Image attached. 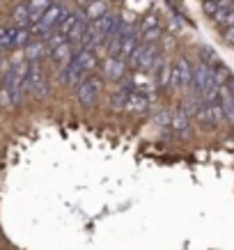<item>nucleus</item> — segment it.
<instances>
[{"instance_id": "nucleus-1", "label": "nucleus", "mask_w": 234, "mask_h": 250, "mask_svg": "<svg viewBox=\"0 0 234 250\" xmlns=\"http://www.w3.org/2000/svg\"><path fill=\"white\" fill-rule=\"evenodd\" d=\"M25 94H32L35 99H46L48 92H51V83H48V76H46L42 62H30L28 67V76H25Z\"/></svg>"}, {"instance_id": "nucleus-2", "label": "nucleus", "mask_w": 234, "mask_h": 250, "mask_svg": "<svg viewBox=\"0 0 234 250\" xmlns=\"http://www.w3.org/2000/svg\"><path fill=\"white\" fill-rule=\"evenodd\" d=\"M159 58H161L159 55V44H147V42H143V44L131 53V58L127 60V64L131 69H136V71L151 74V69H154V64L159 62Z\"/></svg>"}, {"instance_id": "nucleus-3", "label": "nucleus", "mask_w": 234, "mask_h": 250, "mask_svg": "<svg viewBox=\"0 0 234 250\" xmlns=\"http://www.w3.org/2000/svg\"><path fill=\"white\" fill-rule=\"evenodd\" d=\"M170 92H184V90H193V64L189 62V58H179L174 62L172 74H170Z\"/></svg>"}, {"instance_id": "nucleus-4", "label": "nucleus", "mask_w": 234, "mask_h": 250, "mask_svg": "<svg viewBox=\"0 0 234 250\" xmlns=\"http://www.w3.org/2000/svg\"><path fill=\"white\" fill-rule=\"evenodd\" d=\"M101 90H104V78L97 76V74H90L83 83L76 87V99H78V104L83 108H94Z\"/></svg>"}, {"instance_id": "nucleus-5", "label": "nucleus", "mask_w": 234, "mask_h": 250, "mask_svg": "<svg viewBox=\"0 0 234 250\" xmlns=\"http://www.w3.org/2000/svg\"><path fill=\"white\" fill-rule=\"evenodd\" d=\"M212 85H218L213 81V74H212V67L207 64V62H197L195 67H193V92L202 97L204 92L209 90Z\"/></svg>"}, {"instance_id": "nucleus-6", "label": "nucleus", "mask_w": 234, "mask_h": 250, "mask_svg": "<svg viewBox=\"0 0 234 250\" xmlns=\"http://www.w3.org/2000/svg\"><path fill=\"white\" fill-rule=\"evenodd\" d=\"M140 35H143V42L147 44H159V39L163 37V28H161V21L156 14H147L140 23Z\"/></svg>"}, {"instance_id": "nucleus-7", "label": "nucleus", "mask_w": 234, "mask_h": 250, "mask_svg": "<svg viewBox=\"0 0 234 250\" xmlns=\"http://www.w3.org/2000/svg\"><path fill=\"white\" fill-rule=\"evenodd\" d=\"M87 76H90V74H87V71H85V69L81 67L76 60H71L64 69H60V81L67 85V87H74V90L83 83Z\"/></svg>"}, {"instance_id": "nucleus-8", "label": "nucleus", "mask_w": 234, "mask_h": 250, "mask_svg": "<svg viewBox=\"0 0 234 250\" xmlns=\"http://www.w3.org/2000/svg\"><path fill=\"white\" fill-rule=\"evenodd\" d=\"M127 60H122V58H110L108 55L106 60H104V78L106 81H113V83H120L122 78L127 76Z\"/></svg>"}, {"instance_id": "nucleus-9", "label": "nucleus", "mask_w": 234, "mask_h": 250, "mask_svg": "<svg viewBox=\"0 0 234 250\" xmlns=\"http://www.w3.org/2000/svg\"><path fill=\"white\" fill-rule=\"evenodd\" d=\"M149 104L151 99L147 97V92H140V90H133L131 94H128L127 99V113H133V115H145L147 110H149Z\"/></svg>"}, {"instance_id": "nucleus-10", "label": "nucleus", "mask_w": 234, "mask_h": 250, "mask_svg": "<svg viewBox=\"0 0 234 250\" xmlns=\"http://www.w3.org/2000/svg\"><path fill=\"white\" fill-rule=\"evenodd\" d=\"M74 53H76V51H74V44H71V42H64V44H60L58 48H53L48 58H51V60H53L60 69H64L69 62L74 60Z\"/></svg>"}, {"instance_id": "nucleus-11", "label": "nucleus", "mask_w": 234, "mask_h": 250, "mask_svg": "<svg viewBox=\"0 0 234 250\" xmlns=\"http://www.w3.org/2000/svg\"><path fill=\"white\" fill-rule=\"evenodd\" d=\"M48 53H51V51H48V46H46L44 39H32L30 44L23 48V58L28 62H42V58Z\"/></svg>"}, {"instance_id": "nucleus-12", "label": "nucleus", "mask_w": 234, "mask_h": 250, "mask_svg": "<svg viewBox=\"0 0 234 250\" xmlns=\"http://www.w3.org/2000/svg\"><path fill=\"white\" fill-rule=\"evenodd\" d=\"M189 117L191 115L181 108V110H174L172 117H170V126H172V131L177 133V136L181 138H189L191 136V124H189Z\"/></svg>"}, {"instance_id": "nucleus-13", "label": "nucleus", "mask_w": 234, "mask_h": 250, "mask_svg": "<svg viewBox=\"0 0 234 250\" xmlns=\"http://www.w3.org/2000/svg\"><path fill=\"white\" fill-rule=\"evenodd\" d=\"M12 23H14L16 28H28V25H32L28 2H19V5L14 7V12H12Z\"/></svg>"}, {"instance_id": "nucleus-14", "label": "nucleus", "mask_w": 234, "mask_h": 250, "mask_svg": "<svg viewBox=\"0 0 234 250\" xmlns=\"http://www.w3.org/2000/svg\"><path fill=\"white\" fill-rule=\"evenodd\" d=\"M53 5V0H28V9H30V23H35L48 12V7Z\"/></svg>"}, {"instance_id": "nucleus-15", "label": "nucleus", "mask_w": 234, "mask_h": 250, "mask_svg": "<svg viewBox=\"0 0 234 250\" xmlns=\"http://www.w3.org/2000/svg\"><path fill=\"white\" fill-rule=\"evenodd\" d=\"M83 14H85V19L92 23V21H97V19H101L104 14H108V5L104 0H94L90 7L83 9Z\"/></svg>"}, {"instance_id": "nucleus-16", "label": "nucleus", "mask_w": 234, "mask_h": 250, "mask_svg": "<svg viewBox=\"0 0 234 250\" xmlns=\"http://www.w3.org/2000/svg\"><path fill=\"white\" fill-rule=\"evenodd\" d=\"M14 37H16V25H2L0 28V48L12 51L14 48Z\"/></svg>"}, {"instance_id": "nucleus-17", "label": "nucleus", "mask_w": 234, "mask_h": 250, "mask_svg": "<svg viewBox=\"0 0 234 250\" xmlns=\"http://www.w3.org/2000/svg\"><path fill=\"white\" fill-rule=\"evenodd\" d=\"M234 5V0H204V12L209 16L213 14H218L220 9H227V7H232Z\"/></svg>"}, {"instance_id": "nucleus-18", "label": "nucleus", "mask_w": 234, "mask_h": 250, "mask_svg": "<svg viewBox=\"0 0 234 250\" xmlns=\"http://www.w3.org/2000/svg\"><path fill=\"white\" fill-rule=\"evenodd\" d=\"M213 21L218 25H225V28H232L234 25V5L227 9H220L218 14H213Z\"/></svg>"}, {"instance_id": "nucleus-19", "label": "nucleus", "mask_w": 234, "mask_h": 250, "mask_svg": "<svg viewBox=\"0 0 234 250\" xmlns=\"http://www.w3.org/2000/svg\"><path fill=\"white\" fill-rule=\"evenodd\" d=\"M0 108H14L12 106V97H9V92L5 85L0 87Z\"/></svg>"}, {"instance_id": "nucleus-20", "label": "nucleus", "mask_w": 234, "mask_h": 250, "mask_svg": "<svg viewBox=\"0 0 234 250\" xmlns=\"http://www.w3.org/2000/svg\"><path fill=\"white\" fill-rule=\"evenodd\" d=\"M225 42H227V44H232V46H234V25L225 30Z\"/></svg>"}, {"instance_id": "nucleus-21", "label": "nucleus", "mask_w": 234, "mask_h": 250, "mask_svg": "<svg viewBox=\"0 0 234 250\" xmlns=\"http://www.w3.org/2000/svg\"><path fill=\"white\" fill-rule=\"evenodd\" d=\"M92 2H94V0H76V7H78V9H87Z\"/></svg>"}, {"instance_id": "nucleus-22", "label": "nucleus", "mask_w": 234, "mask_h": 250, "mask_svg": "<svg viewBox=\"0 0 234 250\" xmlns=\"http://www.w3.org/2000/svg\"><path fill=\"white\" fill-rule=\"evenodd\" d=\"M227 122H230V124H232V126H234V110H232V113H230V117H227Z\"/></svg>"}, {"instance_id": "nucleus-23", "label": "nucleus", "mask_w": 234, "mask_h": 250, "mask_svg": "<svg viewBox=\"0 0 234 250\" xmlns=\"http://www.w3.org/2000/svg\"><path fill=\"white\" fill-rule=\"evenodd\" d=\"M0 53H2V48H0Z\"/></svg>"}]
</instances>
